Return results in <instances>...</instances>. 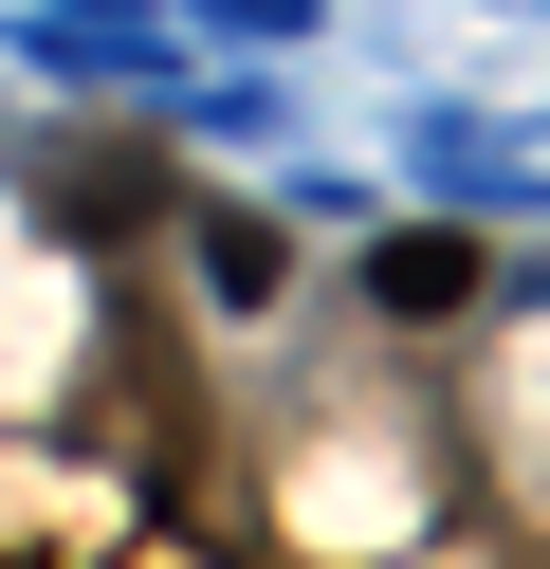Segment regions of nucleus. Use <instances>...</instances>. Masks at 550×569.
<instances>
[{"label":"nucleus","instance_id":"f03ea898","mask_svg":"<svg viewBox=\"0 0 550 569\" xmlns=\"http://www.w3.org/2000/svg\"><path fill=\"white\" fill-rule=\"evenodd\" d=\"M202 295H276V239H257V221H202Z\"/></svg>","mask_w":550,"mask_h":569},{"label":"nucleus","instance_id":"f257e3e1","mask_svg":"<svg viewBox=\"0 0 550 569\" xmlns=\"http://www.w3.org/2000/svg\"><path fill=\"white\" fill-rule=\"evenodd\" d=\"M367 295H386V312H459V295H477V239H459V221H403L386 258H367Z\"/></svg>","mask_w":550,"mask_h":569}]
</instances>
